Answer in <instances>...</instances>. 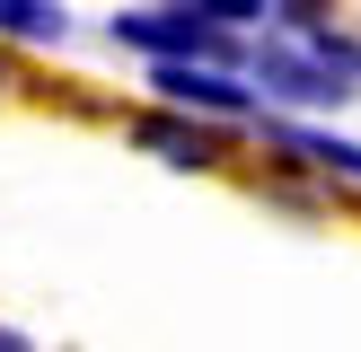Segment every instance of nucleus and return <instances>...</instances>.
Returning <instances> with one entry per match:
<instances>
[{"label":"nucleus","mask_w":361,"mask_h":352,"mask_svg":"<svg viewBox=\"0 0 361 352\" xmlns=\"http://www.w3.org/2000/svg\"><path fill=\"white\" fill-rule=\"evenodd\" d=\"M274 18L282 27L256 44V80L274 88V97H291V106H344L361 88V53L335 44V35L317 27V9H274Z\"/></svg>","instance_id":"obj_1"},{"label":"nucleus","mask_w":361,"mask_h":352,"mask_svg":"<svg viewBox=\"0 0 361 352\" xmlns=\"http://www.w3.org/2000/svg\"><path fill=\"white\" fill-rule=\"evenodd\" d=\"M115 44L159 53V70H185V62H203V53H221V27H212L203 9H123Z\"/></svg>","instance_id":"obj_2"},{"label":"nucleus","mask_w":361,"mask_h":352,"mask_svg":"<svg viewBox=\"0 0 361 352\" xmlns=\"http://www.w3.org/2000/svg\"><path fill=\"white\" fill-rule=\"evenodd\" d=\"M159 97H168V106H203V115H247V88L221 80V70H203V62L159 70Z\"/></svg>","instance_id":"obj_3"},{"label":"nucleus","mask_w":361,"mask_h":352,"mask_svg":"<svg viewBox=\"0 0 361 352\" xmlns=\"http://www.w3.org/2000/svg\"><path fill=\"white\" fill-rule=\"evenodd\" d=\"M274 150L309 158V168H326V176H361V141H335V132H300V123H274Z\"/></svg>","instance_id":"obj_4"},{"label":"nucleus","mask_w":361,"mask_h":352,"mask_svg":"<svg viewBox=\"0 0 361 352\" xmlns=\"http://www.w3.org/2000/svg\"><path fill=\"white\" fill-rule=\"evenodd\" d=\"M133 141L168 150V168H212V158H221V150H212L203 132H185V123H168V115H141V123H133Z\"/></svg>","instance_id":"obj_5"},{"label":"nucleus","mask_w":361,"mask_h":352,"mask_svg":"<svg viewBox=\"0 0 361 352\" xmlns=\"http://www.w3.org/2000/svg\"><path fill=\"white\" fill-rule=\"evenodd\" d=\"M0 35H62V9H44V0H0Z\"/></svg>","instance_id":"obj_6"},{"label":"nucleus","mask_w":361,"mask_h":352,"mask_svg":"<svg viewBox=\"0 0 361 352\" xmlns=\"http://www.w3.org/2000/svg\"><path fill=\"white\" fill-rule=\"evenodd\" d=\"M0 352H35V344H27V334H9V326H0Z\"/></svg>","instance_id":"obj_7"}]
</instances>
